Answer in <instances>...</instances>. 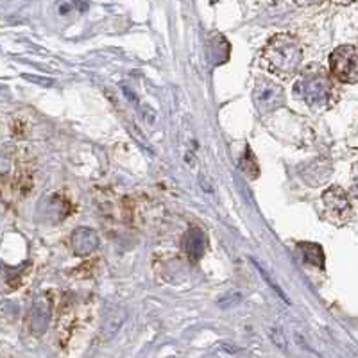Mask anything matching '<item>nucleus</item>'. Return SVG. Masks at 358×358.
Wrapping results in <instances>:
<instances>
[{"instance_id":"1","label":"nucleus","mask_w":358,"mask_h":358,"mask_svg":"<svg viewBox=\"0 0 358 358\" xmlns=\"http://www.w3.org/2000/svg\"><path fill=\"white\" fill-rule=\"evenodd\" d=\"M262 57L274 76L281 79H290L301 66L303 50L296 36L276 34L267 41Z\"/></svg>"},{"instance_id":"2","label":"nucleus","mask_w":358,"mask_h":358,"mask_svg":"<svg viewBox=\"0 0 358 358\" xmlns=\"http://www.w3.org/2000/svg\"><path fill=\"white\" fill-rule=\"evenodd\" d=\"M296 95L310 106H326L334 95V83L330 73L322 69H310L296 85Z\"/></svg>"},{"instance_id":"3","label":"nucleus","mask_w":358,"mask_h":358,"mask_svg":"<svg viewBox=\"0 0 358 358\" xmlns=\"http://www.w3.org/2000/svg\"><path fill=\"white\" fill-rule=\"evenodd\" d=\"M330 70L334 78L344 85L358 83V49L355 45H341L330 54Z\"/></svg>"},{"instance_id":"4","label":"nucleus","mask_w":358,"mask_h":358,"mask_svg":"<svg viewBox=\"0 0 358 358\" xmlns=\"http://www.w3.org/2000/svg\"><path fill=\"white\" fill-rule=\"evenodd\" d=\"M322 204L328 220H331L337 226L346 224L353 215V206L348 197V194L341 187H331L322 194Z\"/></svg>"},{"instance_id":"5","label":"nucleus","mask_w":358,"mask_h":358,"mask_svg":"<svg viewBox=\"0 0 358 358\" xmlns=\"http://www.w3.org/2000/svg\"><path fill=\"white\" fill-rule=\"evenodd\" d=\"M252 97H255V104H257L258 111L267 115L283 104V88L278 83H274L273 79L258 76Z\"/></svg>"},{"instance_id":"6","label":"nucleus","mask_w":358,"mask_h":358,"mask_svg":"<svg viewBox=\"0 0 358 358\" xmlns=\"http://www.w3.org/2000/svg\"><path fill=\"white\" fill-rule=\"evenodd\" d=\"M70 244H72L73 255L78 257H88L97 249L99 245V236L94 229L90 228H79L73 231L72 238H70Z\"/></svg>"},{"instance_id":"7","label":"nucleus","mask_w":358,"mask_h":358,"mask_svg":"<svg viewBox=\"0 0 358 358\" xmlns=\"http://www.w3.org/2000/svg\"><path fill=\"white\" fill-rule=\"evenodd\" d=\"M183 249H185V255L188 257V260L196 264V262L203 257V251H204L203 231L197 228L190 229L183 238Z\"/></svg>"},{"instance_id":"8","label":"nucleus","mask_w":358,"mask_h":358,"mask_svg":"<svg viewBox=\"0 0 358 358\" xmlns=\"http://www.w3.org/2000/svg\"><path fill=\"white\" fill-rule=\"evenodd\" d=\"M50 317V305L45 299H38L34 305L33 313H31V326H33L34 334H41L47 328V321Z\"/></svg>"},{"instance_id":"9","label":"nucleus","mask_w":358,"mask_h":358,"mask_svg":"<svg viewBox=\"0 0 358 358\" xmlns=\"http://www.w3.org/2000/svg\"><path fill=\"white\" fill-rule=\"evenodd\" d=\"M299 251H301L305 262H308L310 265H315L319 268H324V252L319 244H312V242H301L297 245Z\"/></svg>"},{"instance_id":"10","label":"nucleus","mask_w":358,"mask_h":358,"mask_svg":"<svg viewBox=\"0 0 358 358\" xmlns=\"http://www.w3.org/2000/svg\"><path fill=\"white\" fill-rule=\"evenodd\" d=\"M296 2L303 6H312V4H321L322 0H296Z\"/></svg>"},{"instance_id":"11","label":"nucleus","mask_w":358,"mask_h":358,"mask_svg":"<svg viewBox=\"0 0 358 358\" xmlns=\"http://www.w3.org/2000/svg\"><path fill=\"white\" fill-rule=\"evenodd\" d=\"M353 188H355V194H357V197H358V174H355V179H353Z\"/></svg>"},{"instance_id":"12","label":"nucleus","mask_w":358,"mask_h":358,"mask_svg":"<svg viewBox=\"0 0 358 358\" xmlns=\"http://www.w3.org/2000/svg\"><path fill=\"white\" fill-rule=\"evenodd\" d=\"M338 4H351V2H353V0H337Z\"/></svg>"}]
</instances>
